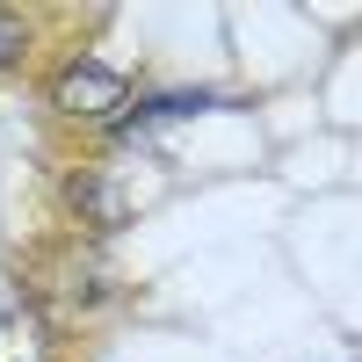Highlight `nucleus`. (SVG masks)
Returning <instances> with one entry per match:
<instances>
[{
  "instance_id": "2",
  "label": "nucleus",
  "mask_w": 362,
  "mask_h": 362,
  "mask_svg": "<svg viewBox=\"0 0 362 362\" xmlns=\"http://www.w3.org/2000/svg\"><path fill=\"white\" fill-rule=\"evenodd\" d=\"M196 109H210V95H153V102H138V116H124V138H145L153 124H174V116H196Z\"/></svg>"
},
{
  "instance_id": "4",
  "label": "nucleus",
  "mask_w": 362,
  "mask_h": 362,
  "mask_svg": "<svg viewBox=\"0 0 362 362\" xmlns=\"http://www.w3.org/2000/svg\"><path fill=\"white\" fill-rule=\"evenodd\" d=\"M22 58H29V22L15 8H0V73H15Z\"/></svg>"
},
{
  "instance_id": "1",
  "label": "nucleus",
  "mask_w": 362,
  "mask_h": 362,
  "mask_svg": "<svg viewBox=\"0 0 362 362\" xmlns=\"http://www.w3.org/2000/svg\"><path fill=\"white\" fill-rule=\"evenodd\" d=\"M51 109L73 116V124H109L116 109H131V80L116 66H102V58H73V66L51 80Z\"/></svg>"
},
{
  "instance_id": "3",
  "label": "nucleus",
  "mask_w": 362,
  "mask_h": 362,
  "mask_svg": "<svg viewBox=\"0 0 362 362\" xmlns=\"http://www.w3.org/2000/svg\"><path fill=\"white\" fill-rule=\"evenodd\" d=\"M73 210H87L95 225H124V196H116L102 174H80L73 181Z\"/></svg>"
}]
</instances>
